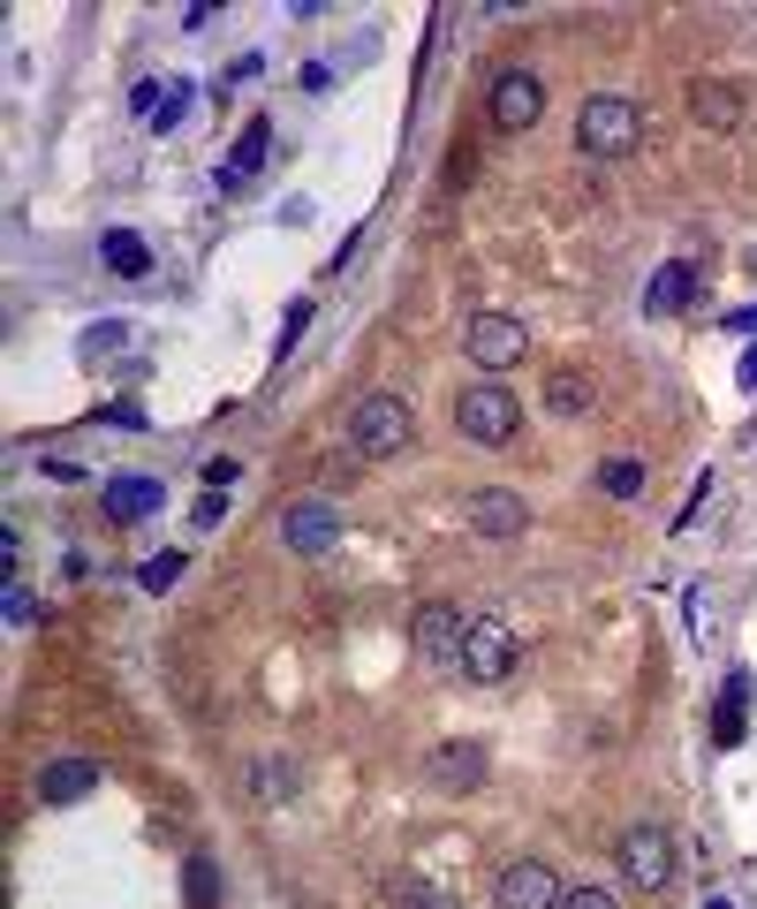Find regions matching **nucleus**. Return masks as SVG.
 <instances>
[{
	"mask_svg": "<svg viewBox=\"0 0 757 909\" xmlns=\"http://www.w3.org/2000/svg\"><path fill=\"white\" fill-rule=\"evenodd\" d=\"M750 114H757V107H750V91H743V84H719V77H697V84H689V122H697V130L735 137Z\"/></svg>",
	"mask_w": 757,
	"mask_h": 909,
	"instance_id": "0eeeda50",
	"label": "nucleus"
},
{
	"mask_svg": "<svg viewBox=\"0 0 757 909\" xmlns=\"http://www.w3.org/2000/svg\"><path fill=\"white\" fill-rule=\"evenodd\" d=\"M546 114V84L531 77V69H501V84H493V122L501 130H531Z\"/></svg>",
	"mask_w": 757,
	"mask_h": 909,
	"instance_id": "ddd939ff",
	"label": "nucleus"
},
{
	"mask_svg": "<svg viewBox=\"0 0 757 909\" xmlns=\"http://www.w3.org/2000/svg\"><path fill=\"white\" fill-rule=\"evenodd\" d=\"M182 568H190V554H182V546H168V554H152V562L137 568V584L160 599V592H174V584H182Z\"/></svg>",
	"mask_w": 757,
	"mask_h": 909,
	"instance_id": "5701e85b",
	"label": "nucleus"
},
{
	"mask_svg": "<svg viewBox=\"0 0 757 909\" xmlns=\"http://www.w3.org/2000/svg\"><path fill=\"white\" fill-rule=\"evenodd\" d=\"M561 909H622V902H614L606 887H568V895H561Z\"/></svg>",
	"mask_w": 757,
	"mask_h": 909,
	"instance_id": "c756f323",
	"label": "nucleus"
},
{
	"mask_svg": "<svg viewBox=\"0 0 757 909\" xmlns=\"http://www.w3.org/2000/svg\"><path fill=\"white\" fill-rule=\"evenodd\" d=\"M689 296H697V265H682V259H667L652 281H644V311L652 319H674V311H689Z\"/></svg>",
	"mask_w": 757,
	"mask_h": 909,
	"instance_id": "2eb2a0df",
	"label": "nucleus"
},
{
	"mask_svg": "<svg viewBox=\"0 0 757 909\" xmlns=\"http://www.w3.org/2000/svg\"><path fill=\"white\" fill-rule=\"evenodd\" d=\"M463 637H470V606H447V599L417 606V622H410V645L447 675H463Z\"/></svg>",
	"mask_w": 757,
	"mask_h": 909,
	"instance_id": "39448f33",
	"label": "nucleus"
},
{
	"mask_svg": "<svg viewBox=\"0 0 757 909\" xmlns=\"http://www.w3.org/2000/svg\"><path fill=\"white\" fill-rule=\"evenodd\" d=\"M523 349H531V326H523V319H507V311H477V319H470V364L507 372Z\"/></svg>",
	"mask_w": 757,
	"mask_h": 909,
	"instance_id": "1a4fd4ad",
	"label": "nucleus"
},
{
	"mask_svg": "<svg viewBox=\"0 0 757 909\" xmlns=\"http://www.w3.org/2000/svg\"><path fill=\"white\" fill-rule=\"evenodd\" d=\"M743 705H750V675L735 667V675H727V690H719V705H713V743H719V750H735V743L750 736Z\"/></svg>",
	"mask_w": 757,
	"mask_h": 909,
	"instance_id": "a211bd4d",
	"label": "nucleus"
},
{
	"mask_svg": "<svg viewBox=\"0 0 757 909\" xmlns=\"http://www.w3.org/2000/svg\"><path fill=\"white\" fill-rule=\"evenodd\" d=\"M614 857H622V879H629L636 895H667L674 871H682V849H674L667 826H629Z\"/></svg>",
	"mask_w": 757,
	"mask_h": 909,
	"instance_id": "20e7f679",
	"label": "nucleus"
},
{
	"mask_svg": "<svg viewBox=\"0 0 757 909\" xmlns=\"http://www.w3.org/2000/svg\"><path fill=\"white\" fill-rule=\"evenodd\" d=\"M598 493H606V501H636V493H644V463H636V455H614V463L598 471Z\"/></svg>",
	"mask_w": 757,
	"mask_h": 909,
	"instance_id": "4be33fe9",
	"label": "nucleus"
},
{
	"mask_svg": "<svg viewBox=\"0 0 757 909\" xmlns=\"http://www.w3.org/2000/svg\"><path fill=\"white\" fill-rule=\"evenodd\" d=\"M8 622H16V629H31V622H39V599H31V584H23V576L8 584Z\"/></svg>",
	"mask_w": 757,
	"mask_h": 909,
	"instance_id": "bb28decb",
	"label": "nucleus"
},
{
	"mask_svg": "<svg viewBox=\"0 0 757 909\" xmlns=\"http://www.w3.org/2000/svg\"><path fill=\"white\" fill-rule=\"evenodd\" d=\"M394 902H402V909H455V902H447V895H432V887H402Z\"/></svg>",
	"mask_w": 757,
	"mask_h": 909,
	"instance_id": "2f4dec72",
	"label": "nucleus"
},
{
	"mask_svg": "<svg viewBox=\"0 0 757 909\" xmlns=\"http://www.w3.org/2000/svg\"><path fill=\"white\" fill-rule=\"evenodd\" d=\"M91 788H99V766L91 758H53V766H39V804H84Z\"/></svg>",
	"mask_w": 757,
	"mask_h": 909,
	"instance_id": "dca6fc26",
	"label": "nucleus"
},
{
	"mask_svg": "<svg viewBox=\"0 0 757 909\" xmlns=\"http://www.w3.org/2000/svg\"><path fill=\"white\" fill-rule=\"evenodd\" d=\"M515 629H507L501 614H470V637H463V675L470 683H507L515 675Z\"/></svg>",
	"mask_w": 757,
	"mask_h": 909,
	"instance_id": "423d86ee",
	"label": "nucleus"
},
{
	"mask_svg": "<svg viewBox=\"0 0 757 909\" xmlns=\"http://www.w3.org/2000/svg\"><path fill=\"white\" fill-rule=\"evenodd\" d=\"M705 909H735V902H727V895H705Z\"/></svg>",
	"mask_w": 757,
	"mask_h": 909,
	"instance_id": "e433bc0d",
	"label": "nucleus"
},
{
	"mask_svg": "<svg viewBox=\"0 0 757 909\" xmlns=\"http://www.w3.org/2000/svg\"><path fill=\"white\" fill-rule=\"evenodd\" d=\"M190 99H198V91L174 77V84L160 91V114H152V130H160V137H168V130H190Z\"/></svg>",
	"mask_w": 757,
	"mask_h": 909,
	"instance_id": "a878e982",
	"label": "nucleus"
},
{
	"mask_svg": "<svg viewBox=\"0 0 757 909\" xmlns=\"http://www.w3.org/2000/svg\"><path fill=\"white\" fill-rule=\"evenodd\" d=\"M265 152H273V122H243L235 152L220 160V190H228V198H243V190H251V174L265 168Z\"/></svg>",
	"mask_w": 757,
	"mask_h": 909,
	"instance_id": "4468645a",
	"label": "nucleus"
},
{
	"mask_svg": "<svg viewBox=\"0 0 757 909\" xmlns=\"http://www.w3.org/2000/svg\"><path fill=\"white\" fill-rule=\"evenodd\" d=\"M235 477H243V471H235L228 455H220V463H205V485H212V493H235Z\"/></svg>",
	"mask_w": 757,
	"mask_h": 909,
	"instance_id": "473e14b6",
	"label": "nucleus"
},
{
	"mask_svg": "<svg viewBox=\"0 0 757 909\" xmlns=\"http://www.w3.org/2000/svg\"><path fill=\"white\" fill-rule=\"evenodd\" d=\"M220 516H228V493H212V485H205V493H198V508H190V523H198V531H212Z\"/></svg>",
	"mask_w": 757,
	"mask_h": 909,
	"instance_id": "c85d7f7f",
	"label": "nucleus"
},
{
	"mask_svg": "<svg viewBox=\"0 0 757 909\" xmlns=\"http://www.w3.org/2000/svg\"><path fill=\"white\" fill-rule=\"evenodd\" d=\"M727 326H735V334H757V303H750V311H735Z\"/></svg>",
	"mask_w": 757,
	"mask_h": 909,
	"instance_id": "c9c22d12",
	"label": "nucleus"
},
{
	"mask_svg": "<svg viewBox=\"0 0 757 909\" xmlns=\"http://www.w3.org/2000/svg\"><path fill=\"white\" fill-rule=\"evenodd\" d=\"M410 433H417V410H410V394H364V402H356V417H349V440H356V455H372V463L402 455V447H410Z\"/></svg>",
	"mask_w": 757,
	"mask_h": 909,
	"instance_id": "f03ea898",
	"label": "nucleus"
},
{
	"mask_svg": "<svg viewBox=\"0 0 757 909\" xmlns=\"http://www.w3.org/2000/svg\"><path fill=\"white\" fill-rule=\"evenodd\" d=\"M735 387H750V394H757V349L743 356V364H735Z\"/></svg>",
	"mask_w": 757,
	"mask_h": 909,
	"instance_id": "f704fd0d",
	"label": "nucleus"
},
{
	"mask_svg": "<svg viewBox=\"0 0 757 909\" xmlns=\"http://www.w3.org/2000/svg\"><path fill=\"white\" fill-rule=\"evenodd\" d=\"M713 584H689V645H697V652H713V622H719V614H713Z\"/></svg>",
	"mask_w": 757,
	"mask_h": 909,
	"instance_id": "393cba45",
	"label": "nucleus"
},
{
	"mask_svg": "<svg viewBox=\"0 0 757 909\" xmlns=\"http://www.w3.org/2000/svg\"><path fill=\"white\" fill-rule=\"evenodd\" d=\"M470 531L477 538H523L531 531V501L507 493V485H485V493H470Z\"/></svg>",
	"mask_w": 757,
	"mask_h": 909,
	"instance_id": "9b49d317",
	"label": "nucleus"
},
{
	"mask_svg": "<svg viewBox=\"0 0 757 909\" xmlns=\"http://www.w3.org/2000/svg\"><path fill=\"white\" fill-rule=\"evenodd\" d=\"M303 326H311V303H289V319H281V356L303 342Z\"/></svg>",
	"mask_w": 757,
	"mask_h": 909,
	"instance_id": "7c9ffc66",
	"label": "nucleus"
},
{
	"mask_svg": "<svg viewBox=\"0 0 757 909\" xmlns=\"http://www.w3.org/2000/svg\"><path fill=\"white\" fill-rule=\"evenodd\" d=\"M546 410H553V417H568V425L591 417V380H584V372H553V380H546Z\"/></svg>",
	"mask_w": 757,
	"mask_h": 909,
	"instance_id": "aec40b11",
	"label": "nucleus"
},
{
	"mask_svg": "<svg viewBox=\"0 0 757 909\" xmlns=\"http://www.w3.org/2000/svg\"><path fill=\"white\" fill-rule=\"evenodd\" d=\"M99 259H107V273H122V281H144V273H152V251H144V235H137V228H107Z\"/></svg>",
	"mask_w": 757,
	"mask_h": 909,
	"instance_id": "6ab92c4d",
	"label": "nucleus"
},
{
	"mask_svg": "<svg viewBox=\"0 0 757 909\" xmlns=\"http://www.w3.org/2000/svg\"><path fill=\"white\" fill-rule=\"evenodd\" d=\"M289 796H295V766L289 758H258L251 766V804L273 811V804H289Z\"/></svg>",
	"mask_w": 757,
	"mask_h": 909,
	"instance_id": "412c9836",
	"label": "nucleus"
},
{
	"mask_svg": "<svg viewBox=\"0 0 757 909\" xmlns=\"http://www.w3.org/2000/svg\"><path fill=\"white\" fill-rule=\"evenodd\" d=\"M182 895H190V909H220V871H212V857H190L182 865Z\"/></svg>",
	"mask_w": 757,
	"mask_h": 909,
	"instance_id": "b1692460",
	"label": "nucleus"
},
{
	"mask_svg": "<svg viewBox=\"0 0 757 909\" xmlns=\"http://www.w3.org/2000/svg\"><path fill=\"white\" fill-rule=\"evenodd\" d=\"M99 501H107V516H114V523H144L160 501H168V485H160V477H114Z\"/></svg>",
	"mask_w": 757,
	"mask_h": 909,
	"instance_id": "f3484780",
	"label": "nucleus"
},
{
	"mask_svg": "<svg viewBox=\"0 0 757 909\" xmlns=\"http://www.w3.org/2000/svg\"><path fill=\"white\" fill-rule=\"evenodd\" d=\"M485 780V750L477 743H440L432 758H424V788L432 796H470Z\"/></svg>",
	"mask_w": 757,
	"mask_h": 909,
	"instance_id": "f8f14e48",
	"label": "nucleus"
},
{
	"mask_svg": "<svg viewBox=\"0 0 757 909\" xmlns=\"http://www.w3.org/2000/svg\"><path fill=\"white\" fill-rule=\"evenodd\" d=\"M107 425H122V433H144V410H137V402H114V410H107Z\"/></svg>",
	"mask_w": 757,
	"mask_h": 909,
	"instance_id": "72a5a7b5",
	"label": "nucleus"
},
{
	"mask_svg": "<svg viewBox=\"0 0 757 909\" xmlns=\"http://www.w3.org/2000/svg\"><path fill=\"white\" fill-rule=\"evenodd\" d=\"M561 879H553V865H538V857H515V865L501 871V887H493V909H561Z\"/></svg>",
	"mask_w": 757,
	"mask_h": 909,
	"instance_id": "9d476101",
	"label": "nucleus"
},
{
	"mask_svg": "<svg viewBox=\"0 0 757 909\" xmlns=\"http://www.w3.org/2000/svg\"><path fill=\"white\" fill-rule=\"evenodd\" d=\"M455 425H463V440H477V447H507V440L523 433V402H515L501 380H477V387H463V402H455Z\"/></svg>",
	"mask_w": 757,
	"mask_h": 909,
	"instance_id": "7ed1b4c3",
	"label": "nucleus"
},
{
	"mask_svg": "<svg viewBox=\"0 0 757 909\" xmlns=\"http://www.w3.org/2000/svg\"><path fill=\"white\" fill-rule=\"evenodd\" d=\"M77 349H84V356H107V349H129V326H91V334H84Z\"/></svg>",
	"mask_w": 757,
	"mask_h": 909,
	"instance_id": "cd10ccee",
	"label": "nucleus"
},
{
	"mask_svg": "<svg viewBox=\"0 0 757 909\" xmlns=\"http://www.w3.org/2000/svg\"><path fill=\"white\" fill-rule=\"evenodd\" d=\"M281 538H289V554L319 562L341 546V508L334 501H295V508H281Z\"/></svg>",
	"mask_w": 757,
	"mask_h": 909,
	"instance_id": "6e6552de",
	"label": "nucleus"
},
{
	"mask_svg": "<svg viewBox=\"0 0 757 909\" xmlns=\"http://www.w3.org/2000/svg\"><path fill=\"white\" fill-rule=\"evenodd\" d=\"M576 144H584L591 160H629L636 144H644V107L622 99V91H591L584 107H576Z\"/></svg>",
	"mask_w": 757,
	"mask_h": 909,
	"instance_id": "f257e3e1",
	"label": "nucleus"
}]
</instances>
